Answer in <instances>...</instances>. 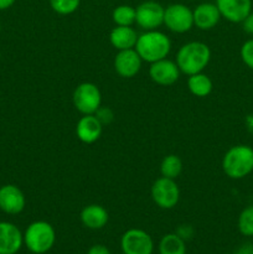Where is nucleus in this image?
<instances>
[{
	"mask_svg": "<svg viewBox=\"0 0 253 254\" xmlns=\"http://www.w3.org/2000/svg\"><path fill=\"white\" fill-rule=\"evenodd\" d=\"M240 54L243 64L247 67H250L251 69H253V39L247 40L242 45Z\"/></svg>",
	"mask_w": 253,
	"mask_h": 254,
	"instance_id": "obj_25",
	"label": "nucleus"
},
{
	"mask_svg": "<svg viewBox=\"0 0 253 254\" xmlns=\"http://www.w3.org/2000/svg\"><path fill=\"white\" fill-rule=\"evenodd\" d=\"M139 35L131 26H117L109 34L111 45L118 51L134 49Z\"/></svg>",
	"mask_w": 253,
	"mask_h": 254,
	"instance_id": "obj_18",
	"label": "nucleus"
},
{
	"mask_svg": "<svg viewBox=\"0 0 253 254\" xmlns=\"http://www.w3.org/2000/svg\"><path fill=\"white\" fill-rule=\"evenodd\" d=\"M235 254H253V245L252 243L242 245L237 251H236Z\"/></svg>",
	"mask_w": 253,
	"mask_h": 254,
	"instance_id": "obj_30",
	"label": "nucleus"
},
{
	"mask_svg": "<svg viewBox=\"0 0 253 254\" xmlns=\"http://www.w3.org/2000/svg\"><path fill=\"white\" fill-rule=\"evenodd\" d=\"M79 218L84 227L88 230L97 231L106 227L109 221V215L108 211L103 206L92 203V205H87L86 207L82 208Z\"/></svg>",
	"mask_w": 253,
	"mask_h": 254,
	"instance_id": "obj_17",
	"label": "nucleus"
},
{
	"mask_svg": "<svg viewBox=\"0 0 253 254\" xmlns=\"http://www.w3.org/2000/svg\"><path fill=\"white\" fill-rule=\"evenodd\" d=\"M150 195L158 207L163 210H171L180 200V189L175 180L161 176L151 185Z\"/></svg>",
	"mask_w": 253,
	"mask_h": 254,
	"instance_id": "obj_6",
	"label": "nucleus"
},
{
	"mask_svg": "<svg viewBox=\"0 0 253 254\" xmlns=\"http://www.w3.org/2000/svg\"><path fill=\"white\" fill-rule=\"evenodd\" d=\"M94 116L97 117V119H98L99 122H101L102 124H111L112 121L114 119V113L113 111H112L111 108H108V107H99L98 109H97V112L94 113Z\"/></svg>",
	"mask_w": 253,
	"mask_h": 254,
	"instance_id": "obj_26",
	"label": "nucleus"
},
{
	"mask_svg": "<svg viewBox=\"0 0 253 254\" xmlns=\"http://www.w3.org/2000/svg\"><path fill=\"white\" fill-rule=\"evenodd\" d=\"M211 61V50L205 42L190 41L183 45L176 55V64L188 76L200 73Z\"/></svg>",
	"mask_w": 253,
	"mask_h": 254,
	"instance_id": "obj_1",
	"label": "nucleus"
},
{
	"mask_svg": "<svg viewBox=\"0 0 253 254\" xmlns=\"http://www.w3.org/2000/svg\"><path fill=\"white\" fill-rule=\"evenodd\" d=\"M143 60L135 49L122 50L114 57V69L123 78H133L141 69Z\"/></svg>",
	"mask_w": 253,
	"mask_h": 254,
	"instance_id": "obj_11",
	"label": "nucleus"
},
{
	"mask_svg": "<svg viewBox=\"0 0 253 254\" xmlns=\"http://www.w3.org/2000/svg\"><path fill=\"white\" fill-rule=\"evenodd\" d=\"M159 254H186V242L176 233H168L159 242Z\"/></svg>",
	"mask_w": 253,
	"mask_h": 254,
	"instance_id": "obj_20",
	"label": "nucleus"
},
{
	"mask_svg": "<svg viewBox=\"0 0 253 254\" xmlns=\"http://www.w3.org/2000/svg\"><path fill=\"white\" fill-rule=\"evenodd\" d=\"M112 20L117 26H131L135 24V7L119 5L112 12Z\"/></svg>",
	"mask_w": 253,
	"mask_h": 254,
	"instance_id": "obj_22",
	"label": "nucleus"
},
{
	"mask_svg": "<svg viewBox=\"0 0 253 254\" xmlns=\"http://www.w3.org/2000/svg\"><path fill=\"white\" fill-rule=\"evenodd\" d=\"M0 59H1V55H0Z\"/></svg>",
	"mask_w": 253,
	"mask_h": 254,
	"instance_id": "obj_33",
	"label": "nucleus"
},
{
	"mask_svg": "<svg viewBox=\"0 0 253 254\" xmlns=\"http://www.w3.org/2000/svg\"><path fill=\"white\" fill-rule=\"evenodd\" d=\"M16 0H0V10H6L14 5Z\"/></svg>",
	"mask_w": 253,
	"mask_h": 254,
	"instance_id": "obj_31",
	"label": "nucleus"
},
{
	"mask_svg": "<svg viewBox=\"0 0 253 254\" xmlns=\"http://www.w3.org/2000/svg\"><path fill=\"white\" fill-rule=\"evenodd\" d=\"M216 6L223 19L240 24L252 12V0H216Z\"/></svg>",
	"mask_w": 253,
	"mask_h": 254,
	"instance_id": "obj_13",
	"label": "nucleus"
},
{
	"mask_svg": "<svg viewBox=\"0 0 253 254\" xmlns=\"http://www.w3.org/2000/svg\"><path fill=\"white\" fill-rule=\"evenodd\" d=\"M164 11L165 7L160 2L153 0L141 2L135 9V24L144 31L158 30L164 25Z\"/></svg>",
	"mask_w": 253,
	"mask_h": 254,
	"instance_id": "obj_8",
	"label": "nucleus"
},
{
	"mask_svg": "<svg viewBox=\"0 0 253 254\" xmlns=\"http://www.w3.org/2000/svg\"><path fill=\"white\" fill-rule=\"evenodd\" d=\"M183 173V161L175 154H170V155H166L165 158L161 160L160 164V174L161 176L168 179H176L180 176V174Z\"/></svg>",
	"mask_w": 253,
	"mask_h": 254,
	"instance_id": "obj_21",
	"label": "nucleus"
},
{
	"mask_svg": "<svg viewBox=\"0 0 253 254\" xmlns=\"http://www.w3.org/2000/svg\"><path fill=\"white\" fill-rule=\"evenodd\" d=\"M134 49L143 62L153 64L168 57L171 51V41L164 32L159 30H149L139 35Z\"/></svg>",
	"mask_w": 253,
	"mask_h": 254,
	"instance_id": "obj_2",
	"label": "nucleus"
},
{
	"mask_svg": "<svg viewBox=\"0 0 253 254\" xmlns=\"http://www.w3.org/2000/svg\"><path fill=\"white\" fill-rule=\"evenodd\" d=\"M164 25L175 34H185L193 27L192 10L184 4H170L164 11Z\"/></svg>",
	"mask_w": 253,
	"mask_h": 254,
	"instance_id": "obj_7",
	"label": "nucleus"
},
{
	"mask_svg": "<svg viewBox=\"0 0 253 254\" xmlns=\"http://www.w3.org/2000/svg\"><path fill=\"white\" fill-rule=\"evenodd\" d=\"M222 170L230 179L240 180L253 171V149L248 145H235L222 159Z\"/></svg>",
	"mask_w": 253,
	"mask_h": 254,
	"instance_id": "obj_3",
	"label": "nucleus"
},
{
	"mask_svg": "<svg viewBox=\"0 0 253 254\" xmlns=\"http://www.w3.org/2000/svg\"><path fill=\"white\" fill-rule=\"evenodd\" d=\"M241 24H242L243 31L247 32L248 35H253V12H251Z\"/></svg>",
	"mask_w": 253,
	"mask_h": 254,
	"instance_id": "obj_28",
	"label": "nucleus"
},
{
	"mask_svg": "<svg viewBox=\"0 0 253 254\" xmlns=\"http://www.w3.org/2000/svg\"><path fill=\"white\" fill-rule=\"evenodd\" d=\"M175 233L179 236V237H181L186 242V241L190 240V238L192 237L193 228L191 227V226H189V225H181L180 227L176 230Z\"/></svg>",
	"mask_w": 253,
	"mask_h": 254,
	"instance_id": "obj_27",
	"label": "nucleus"
},
{
	"mask_svg": "<svg viewBox=\"0 0 253 254\" xmlns=\"http://www.w3.org/2000/svg\"><path fill=\"white\" fill-rule=\"evenodd\" d=\"M188 88L193 96L203 98V97H207L212 92L213 83L207 74H205L203 72H200V73L189 76Z\"/></svg>",
	"mask_w": 253,
	"mask_h": 254,
	"instance_id": "obj_19",
	"label": "nucleus"
},
{
	"mask_svg": "<svg viewBox=\"0 0 253 254\" xmlns=\"http://www.w3.org/2000/svg\"><path fill=\"white\" fill-rule=\"evenodd\" d=\"M180 73L181 72L176 62L169 59L153 62L149 67V76L151 81L155 82L159 86H171L178 82Z\"/></svg>",
	"mask_w": 253,
	"mask_h": 254,
	"instance_id": "obj_10",
	"label": "nucleus"
},
{
	"mask_svg": "<svg viewBox=\"0 0 253 254\" xmlns=\"http://www.w3.org/2000/svg\"><path fill=\"white\" fill-rule=\"evenodd\" d=\"M238 231L246 237H253V205L246 207L238 216Z\"/></svg>",
	"mask_w": 253,
	"mask_h": 254,
	"instance_id": "obj_23",
	"label": "nucleus"
},
{
	"mask_svg": "<svg viewBox=\"0 0 253 254\" xmlns=\"http://www.w3.org/2000/svg\"><path fill=\"white\" fill-rule=\"evenodd\" d=\"M26 206V198L21 189L7 184L0 188V210L7 215H19Z\"/></svg>",
	"mask_w": 253,
	"mask_h": 254,
	"instance_id": "obj_12",
	"label": "nucleus"
},
{
	"mask_svg": "<svg viewBox=\"0 0 253 254\" xmlns=\"http://www.w3.org/2000/svg\"><path fill=\"white\" fill-rule=\"evenodd\" d=\"M81 0H50L52 10L60 15H71L79 7Z\"/></svg>",
	"mask_w": 253,
	"mask_h": 254,
	"instance_id": "obj_24",
	"label": "nucleus"
},
{
	"mask_svg": "<svg viewBox=\"0 0 253 254\" xmlns=\"http://www.w3.org/2000/svg\"><path fill=\"white\" fill-rule=\"evenodd\" d=\"M24 245V233L16 225L0 222V254H16Z\"/></svg>",
	"mask_w": 253,
	"mask_h": 254,
	"instance_id": "obj_14",
	"label": "nucleus"
},
{
	"mask_svg": "<svg viewBox=\"0 0 253 254\" xmlns=\"http://www.w3.org/2000/svg\"><path fill=\"white\" fill-rule=\"evenodd\" d=\"M56 242V231L46 221L30 223L24 232V245L34 254H45L52 250Z\"/></svg>",
	"mask_w": 253,
	"mask_h": 254,
	"instance_id": "obj_4",
	"label": "nucleus"
},
{
	"mask_svg": "<svg viewBox=\"0 0 253 254\" xmlns=\"http://www.w3.org/2000/svg\"><path fill=\"white\" fill-rule=\"evenodd\" d=\"M73 106L81 114H94L102 106V93L97 84L83 82L74 88L72 94Z\"/></svg>",
	"mask_w": 253,
	"mask_h": 254,
	"instance_id": "obj_5",
	"label": "nucleus"
},
{
	"mask_svg": "<svg viewBox=\"0 0 253 254\" xmlns=\"http://www.w3.org/2000/svg\"><path fill=\"white\" fill-rule=\"evenodd\" d=\"M121 248L123 254H153L154 242L145 231L130 228L122 236Z\"/></svg>",
	"mask_w": 253,
	"mask_h": 254,
	"instance_id": "obj_9",
	"label": "nucleus"
},
{
	"mask_svg": "<svg viewBox=\"0 0 253 254\" xmlns=\"http://www.w3.org/2000/svg\"><path fill=\"white\" fill-rule=\"evenodd\" d=\"M0 31H1V24H0Z\"/></svg>",
	"mask_w": 253,
	"mask_h": 254,
	"instance_id": "obj_32",
	"label": "nucleus"
},
{
	"mask_svg": "<svg viewBox=\"0 0 253 254\" xmlns=\"http://www.w3.org/2000/svg\"><path fill=\"white\" fill-rule=\"evenodd\" d=\"M103 124L97 119L94 114H86L81 117L76 124V135L82 143L93 144L101 138Z\"/></svg>",
	"mask_w": 253,
	"mask_h": 254,
	"instance_id": "obj_16",
	"label": "nucleus"
},
{
	"mask_svg": "<svg viewBox=\"0 0 253 254\" xmlns=\"http://www.w3.org/2000/svg\"><path fill=\"white\" fill-rule=\"evenodd\" d=\"M193 16V26L202 31H208V30L216 27V25L220 22L221 14L218 7L213 2H201L195 9L192 10Z\"/></svg>",
	"mask_w": 253,
	"mask_h": 254,
	"instance_id": "obj_15",
	"label": "nucleus"
},
{
	"mask_svg": "<svg viewBox=\"0 0 253 254\" xmlns=\"http://www.w3.org/2000/svg\"><path fill=\"white\" fill-rule=\"evenodd\" d=\"M87 254H111V251L103 245H94L87 251Z\"/></svg>",
	"mask_w": 253,
	"mask_h": 254,
	"instance_id": "obj_29",
	"label": "nucleus"
}]
</instances>
